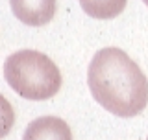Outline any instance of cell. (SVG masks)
<instances>
[{
  "label": "cell",
  "instance_id": "1",
  "mask_svg": "<svg viewBox=\"0 0 148 140\" xmlns=\"http://www.w3.org/2000/svg\"><path fill=\"white\" fill-rule=\"evenodd\" d=\"M87 83L92 98L120 118H132L148 105V79L120 48H102L91 59Z\"/></svg>",
  "mask_w": 148,
  "mask_h": 140
},
{
  "label": "cell",
  "instance_id": "2",
  "mask_svg": "<svg viewBox=\"0 0 148 140\" xmlns=\"http://www.w3.org/2000/svg\"><path fill=\"white\" fill-rule=\"evenodd\" d=\"M4 77L18 96L41 101L56 96L61 87V74L48 55L37 50H18L4 63Z\"/></svg>",
  "mask_w": 148,
  "mask_h": 140
},
{
  "label": "cell",
  "instance_id": "3",
  "mask_svg": "<svg viewBox=\"0 0 148 140\" xmlns=\"http://www.w3.org/2000/svg\"><path fill=\"white\" fill-rule=\"evenodd\" d=\"M11 11L28 26L48 24L56 15V0H9Z\"/></svg>",
  "mask_w": 148,
  "mask_h": 140
},
{
  "label": "cell",
  "instance_id": "4",
  "mask_svg": "<svg viewBox=\"0 0 148 140\" xmlns=\"http://www.w3.org/2000/svg\"><path fill=\"white\" fill-rule=\"evenodd\" d=\"M22 140H72L71 127L58 116H41L28 124Z\"/></svg>",
  "mask_w": 148,
  "mask_h": 140
},
{
  "label": "cell",
  "instance_id": "5",
  "mask_svg": "<svg viewBox=\"0 0 148 140\" xmlns=\"http://www.w3.org/2000/svg\"><path fill=\"white\" fill-rule=\"evenodd\" d=\"M128 0H80L82 9L92 18H115L124 11Z\"/></svg>",
  "mask_w": 148,
  "mask_h": 140
},
{
  "label": "cell",
  "instance_id": "6",
  "mask_svg": "<svg viewBox=\"0 0 148 140\" xmlns=\"http://www.w3.org/2000/svg\"><path fill=\"white\" fill-rule=\"evenodd\" d=\"M15 124V113H13L11 103L0 94V138L8 137Z\"/></svg>",
  "mask_w": 148,
  "mask_h": 140
},
{
  "label": "cell",
  "instance_id": "7",
  "mask_svg": "<svg viewBox=\"0 0 148 140\" xmlns=\"http://www.w3.org/2000/svg\"><path fill=\"white\" fill-rule=\"evenodd\" d=\"M143 2H145V4H146V6H148V0H143Z\"/></svg>",
  "mask_w": 148,
  "mask_h": 140
},
{
  "label": "cell",
  "instance_id": "8",
  "mask_svg": "<svg viewBox=\"0 0 148 140\" xmlns=\"http://www.w3.org/2000/svg\"><path fill=\"white\" fill-rule=\"evenodd\" d=\"M146 140H148V138H146Z\"/></svg>",
  "mask_w": 148,
  "mask_h": 140
}]
</instances>
